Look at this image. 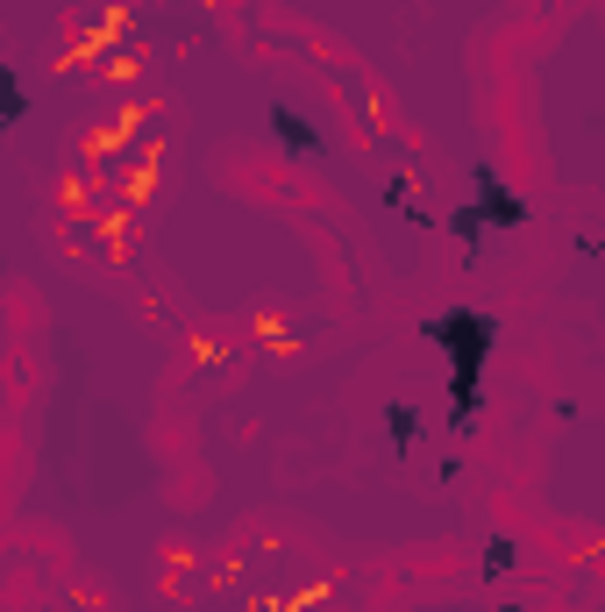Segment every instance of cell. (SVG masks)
<instances>
[{
	"label": "cell",
	"mask_w": 605,
	"mask_h": 612,
	"mask_svg": "<svg viewBox=\"0 0 605 612\" xmlns=\"http://www.w3.org/2000/svg\"><path fill=\"white\" fill-rule=\"evenodd\" d=\"M420 342H434L449 364V420L456 428H470L484 406V364H492V342H499V321L492 314H478V306H442V314H428L420 321Z\"/></svg>",
	"instance_id": "cell-1"
},
{
	"label": "cell",
	"mask_w": 605,
	"mask_h": 612,
	"mask_svg": "<svg viewBox=\"0 0 605 612\" xmlns=\"http://www.w3.org/2000/svg\"><path fill=\"white\" fill-rule=\"evenodd\" d=\"M520 221H527V200L513 193L492 164H470V200L449 214V228H456L463 250H478L484 235H499V228H520Z\"/></svg>",
	"instance_id": "cell-2"
},
{
	"label": "cell",
	"mask_w": 605,
	"mask_h": 612,
	"mask_svg": "<svg viewBox=\"0 0 605 612\" xmlns=\"http://www.w3.org/2000/svg\"><path fill=\"white\" fill-rule=\"evenodd\" d=\"M272 136L286 150H300V157H320V129L306 122V114H292V107H272Z\"/></svg>",
	"instance_id": "cell-3"
},
{
	"label": "cell",
	"mask_w": 605,
	"mask_h": 612,
	"mask_svg": "<svg viewBox=\"0 0 605 612\" xmlns=\"http://www.w3.org/2000/svg\"><path fill=\"white\" fill-rule=\"evenodd\" d=\"M0 114H8V129L29 122V86H22V79H0Z\"/></svg>",
	"instance_id": "cell-4"
},
{
	"label": "cell",
	"mask_w": 605,
	"mask_h": 612,
	"mask_svg": "<svg viewBox=\"0 0 605 612\" xmlns=\"http://www.w3.org/2000/svg\"><path fill=\"white\" fill-rule=\"evenodd\" d=\"M513 563H520V548H513V534H492V541H484V577H506Z\"/></svg>",
	"instance_id": "cell-5"
},
{
	"label": "cell",
	"mask_w": 605,
	"mask_h": 612,
	"mask_svg": "<svg viewBox=\"0 0 605 612\" xmlns=\"http://www.w3.org/2000/svg\"><path fill=\"white\" fill-rule=\"evenodd\" d=\"M385 435H392V449H414V435H420V413H414V406H392V420H385Z\"/></svg>",
	"instance_id": "cell-6"
}]
</instances>
